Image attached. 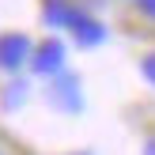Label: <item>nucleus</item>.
I'll list each match as a JSON object with an SVG mask.
<instances>
[{
	"mask_svg": "<svg viewBox=\"0 0 155 155\" xmlns=\"http://www.w3.org/2000/svg\"><path fill=\"white\" fill-rule=\"evenodd\" d=\"M23 49H27L23 38H4V42H0V64H19Z\"/></svg>",
	"mask_w": 155,
	"mask_h": 155,
	"instance_id": "1",
	"label": "nucleus"
},
{
	"mask_svg": "<svg viewBox=\"0 0 155 155\" xmlns=\"http://www.w3.org/2000/svg\"><path fill=\"white\" fill-rule=\"evenodd\" d=\"M57 64H61V45H45L38 57V72H53Z\"/></svg>",
	"mask_w": 155,
	"mask_h": 155,
	"instance_id": "2",
	"label": "nucleus"
},
{
	"mask_svg": "<svg viewBox=\"0 0 155 155\" xmlns=\"http://www.w3.org/2000/svg\"><path fill=\"white\" fill-rule=\"evenodd\" d=\"M72 27H76V34H80V42H98V38H102V30L91 27V19H76Z\"/></svg>",
	"mask_w": 155,
	"mask_h": 155,
	"instance_id": "3",
	"label": "nucleus"
},
{
	"mask_svg": "<svg viewBox=\"0 0 155 155\" xmlns=\"http://www.w3.org/2000/svg\"><path fill=\"white\" fill-rule=\"evenodd\" d=\"M144 72H148V76H151V80H155V57L148 61V64H144Z\"/></svg>",
	"mask_w": 155,
	"mask_h": 155,
	"instance_id": "4",
	"label": "nucleus"
},
{
	"mask_svg": "<svg viewBox=\"0 0 155 155\" xmlns=\"http://www.w3.org/2000/svg\"><path fill=\"white\" fill-rule=\"evenodd\" d=\"M144 8H148V12H155V0H144Z\"/></svg>",
	"mask_w": 155,
	"mask_h": 155,
	"instance_id": "5",
	"label": "nucleus"
},
{
	"mask_svg": "<svg viewBox=\"0 0 155 155\" xmlns=\"http://www.w3.org/2000/svg\"><path fill=\"white\" fill-rule=\"evenodd\" d=\"M148 155H155V140H151V144H148Z\"/></svg>",
	"mask_w": 155,
	"mask_h": 155,
	"instance_id": "6",
	"label": "nucleus"
}]
</instances>
